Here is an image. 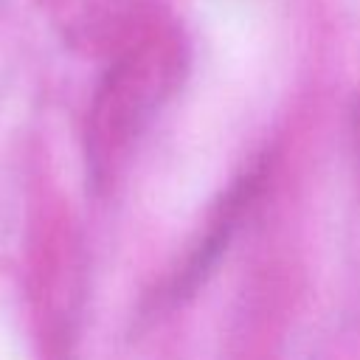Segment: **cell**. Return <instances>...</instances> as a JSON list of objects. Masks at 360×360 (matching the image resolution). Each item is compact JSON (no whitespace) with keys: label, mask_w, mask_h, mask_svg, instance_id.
Wrapping results in <instances>:
<instances>
[{"label":"cell","mask_w":360,"mask_h":360,"mask_svg":"<svg viewBox=\"0 0 360 360\" xmlns=\"http://www.w3.org/2000/svg\"><path fill=\"white\" fill-rule=\"evenodd\" d=\"M177 39H152L124 56L104 79L87 129V163L93 183H110L127 163L141 132L180 82Z\"/></svg>","instance_id":"6da1fadb"},{"label":"cell","mask_w":360,"mask_h":360,"mask_svg":"<svg viewBox=\"0 0 360 360\" xmlns=\"http://www.w3.org/2000/svg\"><path fill=\"white\" fill-rule=\"evenodd\" d=\"M259 180H262V172H248V174L231 188V194H228L225 202L219 205V211H217V217H214L208 233H205L202 242L191 250L188 262H186L183 270L177 273L174 287H172V298H180V301H183V298H188V295L200 287V281H205V276L211 273V267H214L217 259L222 256V250H225V245H228V239H231V233H233V228H236V222H239V211L245 208V202H250V197H253Z\"/></svg>","instance_id":"7a4b0ae2"},{"label":"cell","mask_w":360,"mask_h":360,"mask_svg":"<svg viewBox=\"0 0 360 360\" xmlns=\"http://www.w3.org/2000/svg\"><path fill=\"white\" fill-rule=\"evenodd\" d=\"M357 141H360V115H357Z\"/></svg>","instance_id":"3957f363"}]
</instances>
